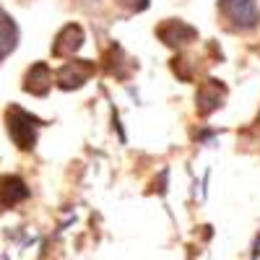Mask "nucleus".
Returning a JSON list of instances; mask_svg holds the SVG:
<instances>
[{"mask_svg":"<svg viewBox=\"0 0 260 260\" xmlns=\"http://www.w3.org/2000/svg\"><path fill=\"white\" fill-rule=\"evenodd\" d=\"M52 86V73L47 68V62H37L29 68L26 78H24V89L34 96H45Z\"/></svg>","mask_w":260,"mask_h":260,"instance_id":"6e6552de","label":"nucleus"},{"mask_svg":"<svg viewBox=\"0 0 260 260\" xmlns=\"http://www.w3.org/2000/svg\"><path fill=\"white\" fill-rule=\"evenodd\" d=\"M156 34L169 47H182V45H187V42L198 39V31H195L190 24H185V21H175V18L164 21V24L156 29Z\"/></svg>","mask_w":260,"mask_h":260,"instance_id":"20e7f679","label":"nucleus"},{"mask_svg":"<svg viewBox=\"0 0 260 260\" xmlns=\"http://www.w3.org/2000/svg\"><path fill=\"white\" fill-rule=\"evenodd\" d=\"M224 96H226V89H224V83L221 81H206V83H201V89H198V112L201 115H211L213 110H219L221 107V102H224Z\"/></svg>","mask_w":260,"mask_h":260,"instance_id":"423d86ee","label":"nucleus"},{"mask_svg":"<svg viewBox=\"0 0 260 260\" xmlns=\"http://www.w3.org/2000/svg\"><path fill=\"white\" fill-rule=\"evenodd\" d=\"M94 62L89 60H71L57 71V83L60 89H81V86L94 76Z\"/></svg>","mask_w":260,"mask_h":260,"instance_id":"7ed1b4c3","label":"nucleus"},{"mask_svg":"<svg viewBox=\"0 0 260 260\" xmlns=\"http://www.w3.org/2000/svg\"><path fill=\"white\" fill-rule=\"evenodd\" d=\"M29 198V187L21 177H0V208H11Z\"/></svg>","mask_w":260,"mask_h":260,"instance_id":"0eeeda50","label":"nucleus"},{"mask_svg":"<svg viewBox=\"0 0 260 260\" xmlns=\"http://www.w3.org/2000/svg\"><path fill=\"white\" fill-rule=\"evenodd\" d=\"M6 122H8V136L13 138V143L18 148H34L37 143V127H39V120L34 115H29L26 110L21 107H11L8 115H6Z\"/></svg>","mask_w":260,"mask_h":260,"instance_id":"f257e3e1","label":"nucleus"},{"mask_svg":"<svg viewBox=\"0 0 260 260\" xmlns=\"http://www.w3.org/2000/svg\"><path fill=\"white\" fill-rule=\"evenodd\" d=\"M120 3H122L127 11H146V8H148V0H120Z\"/></svg>","mask_w":260,"mask_h":260,"instance_id":"9d476101","label":"nucleus"},{"mask_svg":"<svg viewBox=\"0 0 260 260\" xmlns=\"http://www.w3.org/2000/svg\"><path fill=\"white\" fill-rule=\"evenodd\" d=\"M16 39H18V29L13 24V18L0 13V60H6L16 50Z\"/></svg>","mask_w":260,"mask_h":260,"instance_id":"1a4fd4ad","label":"nucleus"},{"mask_svg":"<svg viewBox=\"0 0 260 260\" xmlns=\"http://www.w3.org/2000/svg\"><path fill=\"white\" fill-rule=\"evenodd\" d=\"M219 8H221L224 18L240 31L252 29L260 21V11L255 6V0H219Z\"/></svg>","mask_w":260,"mask_h":260,"instance_id":"f03ea898","label":"nucleus"},{"mask_svg":"<svg viewBox=\"0 0 260 260\" xmlns=\"http://www.w3.org/2000/svg\"><path fill=\"white\" fill-rule=\"evenodd\" d=\"M83 45V29L78 24H68L57 37L52 45V55L55 57H73Z\"/></svg>","mask_w":260,"mask_h":260,"instance_id":"39448f33","label":"nucleus"}]
</instances>
